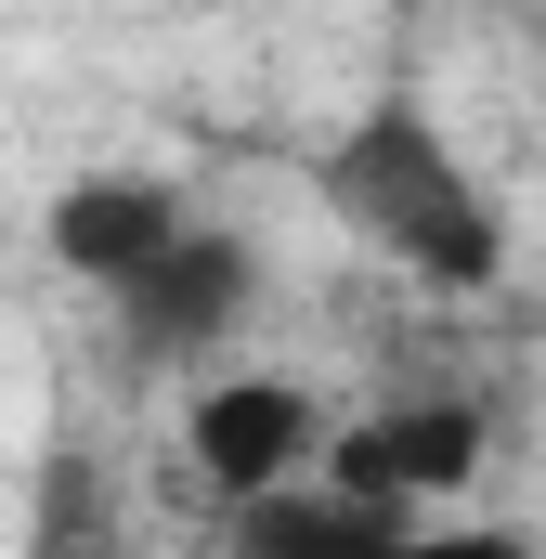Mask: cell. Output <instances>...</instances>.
<instances>
[{"mask_svg": "<svg viewBox=\"0 0 546 559\" xmlns=\"http://www.w3.org/2000/svg\"><path fill=\"white\" fill-rule=\"evenodd\" d=\"M325 209L378 248V261H404L416 286H442V299H482V286L508 274V222H495V195L468 182V156L429 131L416 105H365L352 131L325 143Z\"/></svg>", "mask_w": 546, "mask_h": 559, "instance_id": "6da1fadb", "label": "cell"}, {"mask_svg": "<svg viewBox=\"0 0 546 559\" xmlns=\"http://www.w3.org/2000/svg\"><path fill=\"white\" fill-rule=\"evenodd\" d=\"M482 468V404H455V391H416V404H378V417H352L325 455H312V481L325 495H352V508H429V495H455Z\"/></svg>", "mask_w": 546, "mask_h": 559, "instance_id": "7a4b0ae2", "label": "cell"}, {"mask_svg": "<svg viewBox=\"0 0 546 559\" xmlns=\"http://www.w3.org/2000/svg\"><path fill=\"white\" fill-rule=\"evenodd\" d=\"M248 299H261V261H248V235H222V222H182L131 286H118V325H131V352L156 365H182V352H222L235 325H248Z\"/></svg>", "mask_w": 546, "mask_h": 559, "instance_id": "3957f363", "label": "cell"}, {"mask_svg": "<svg viewBox=\"0 0 546 559\" xmlns=\"http://www.w3.org/2000/svg\"><path fill=\"white\" fill-rule=\"evenodd\" d=\"M182 455L209 468V495H222V508H248V495H273V481H312L325 417H312V391H299V378H209V391H195V417H182Z\"/></svg>", "mask_w": 546, "mask_h": 559, "instance_id": "277c9868", "label": "cell"}, {"mask_svg": "<svg viewBox=\"0 0 546 559\" xmlns=\"http://www.w3.org/2000/svg\"><path fill=\"white\" fill-rule=\"evenodd\" d=\"M182 222H195V209H182V182L92 169V182H66V195H52V222H39V235H52V261H66L79 286H105V299H118V286H131Z\"/></svg>", "mask_w": 546, "mask_h": 559, "instance_id": "5b68a950", "label": "cell"}, {"mask_svg": "<svg viewBox=\"0 0 546 559\" xmlns=\"http://www.w3.org/2000/svg\"><path fill=\"white\" fill-rule=\"evenodd\" d=\"M404 547V521L391 508H352V495H325V481H273L235 508V559H391Z\"/></svg>", "mask_w": 546, "mask_h": 559, "instance_id": "8992f818", "label": "cell"}, {"mask_svg": "<svg viewBox=\"0 0 546 559\" xmlns=\"http://www.w3.org/2000/svg\"><path fill=\"white\" fill-rule=\"evenodd\" d=\"M391 559H546L534 534H508V521H468V534H404Z\"/></svg>", "mask_w": 546, "mask_h": 559, "instance_id": "52a82bcc", "label": "cell"}, {"mask_svg": "<svg viewBox=\"0 0 546 559\" xmlns=\"http://www.w3.org/2000/svg\"><path fill=\"white\" fill-rule=\"evenodd\" d=\"M534 105H546V79H534Z\"/></svg>", "mask_w": 546, "mask_h": 559, "instance_id": "ba28073f", "label": "cell"}]
</instances>
